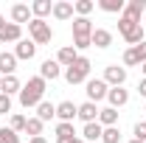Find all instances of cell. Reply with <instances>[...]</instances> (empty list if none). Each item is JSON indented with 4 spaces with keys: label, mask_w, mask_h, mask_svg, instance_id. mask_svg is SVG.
<instances>
[{
    "label": "cell",
    "mask_w": 146,
    "mask_h": 143,
    "mask_svg": "<svg viewBox=\"0 0 146 143\" xmlns=\"http://www.w3.org/2000/svg\"><path fill=\"white\" fill-rule=\"evenodd\" d=\"M141 70H143V79H146V62H143V65H141Z\"/></svg>",
    "instance_id": "38"
},
{
    "label": "cell",
    "mask_w": 146,
    "mask_h": 143,
    "mask_svg": "<svg viewBox=\"0 0 146 143\" xmlns=\"http://www.w3.org/2000/svg\"><path fill=\"white\" fill-rule=\"evenodd\" d=\"M20 34H23V28L17 23H3L0 25V42H20Z\"/></svg>",
    "instance_id": "10"
},
{
    "label": "cell",
    "mask_w": 146,
    "mask_h": 143,
    "mask_svg": "<svg viewBox=\"0 0 146 143\" xmlns=\"http://www.w3.org/2000/svg\"><path fill=\"white\" fill-rule=\"evenodd\" d=\"M0 143H20V135L11 129V126H9V129L3 126V129H0Z\"/></svg>",
    "instance_id": "31"
},
{
    "label": "cell",
    "mask_w": 146,
    "mask_h": 143,
    "mask_svg": "<svg viewBox=\"0 0 146 143\" xmlns=\"http://www.w3.org/2000/svg\"><path fill=\"white\" fill-rule=\"evenodd\" d=\"M68 138H76L73 124H59L56 126V140H68Z\"/></svg>",
    "instance_id": "29"
},
{
    "label": "cell",
    "mask_w": 146,
    "mask_h": 143,
    "mask_svg": "<svg viewBox=\"0 0 146 143\" xmlns=\"http://www.w3.org/2000/svg\"><path fill=\"white\" fill-rule=\"evenodd\" d=\"M96 48H110L112 45V34L107 28H93V39H90Z\"/></svg>",
    "instance_id": "16"
},
{
    "label": "cell",
    "mask_w": 146,
    "mask_h": 143,
    "mask_svg": "<svg viewBox=\"0 0 146 143\" xmlns=\"http://www.w3.org/2000/svg\"><path fill=\"white\" fill-rule=\"evenodd\" d=\"M101 140H104V143H118V140H121V132H118V126H107V129L101 132Z\"/></svg>",
    "instance_id": "30"
},
{
    "label": "cell",
    "mask_w": 146,
    "mask_h": 143,
    "mask_svg": "<svg viewBox=\"0 0 146 143\" xmlns=\"http://www.w3.org/2000/svg\"><path fill=\"white\" fill-rule=\"evenodd\" d=\"M73 11H76L79 17H87L93 11V0H76V3H73Z\"/></svg>",
    "instance_id": "28"
},
{
    "label": "cell",
    "mask_w": 146,
    "mask_h": 143,
    "mask_svg": "<svg viewBox=\"0 0 146 143\" xmlns=\"http://www.w3.org/2000/svg\"><path fill=\"white\" fill-rule=\"evenodd\" d=\"M135 140H146V121L135 124Z\"/></svg>",
    "instance_id": "34"
},
{
    "label": "cell",
    "mask_w": 146,
    "mask_h": 143,
    "mask_svg": "<svg viewBox=\"0 0 146 143\" xmlns=\"http://www.w3.org/2000/svg\"><path fill=\"white\" fill-rule=\"evenodd\" d=\"M118 31H121V36L127 39L129 45H141V42H143V28H141L138 20L121 17V20H118Z\"/></svg>",
    "instance_id": "3"
},
{
    "label": "cell",
    "mask_w": 146,
    "mask_h": 143,
    "mask_svg": "<svg viewBox=\"0 0 146 143\" xmlns=\"http://www.w3.org/2000/svg\"><path fill=\"white\" fill-rule=\"evenodd\" d=\"M34 54H36V45L31 39H20L17 42V51H14L17 59H34Z\"/></svg>",
    "instance_id": "17"
},
{
    "label": "cell",
    "mask_w": 146,
    "mask_h": 143,
    "mask_svg": "<svg viewBox=\"0 0 146 143\" xmlns=\"http://www.w3.org/2000/svg\"><path fill=\"white\" fill-rule=\"evenodd\" d=\"M28 143H48V140H45V138L39 135V138H31V140H28Z\"/></svg>",
    "instance_id": "37"
},
{
    "label": "cell",
    "mask_w": 146,
    "mask_h": 143,
    "mask_svg": "<svg viewBox=\"0 0 146 143\" xmlns=\"http://www.w3.org/2000/svg\"><path fill=\"white\" fill-rule=\"evenodd\" d=\"M101 132H104V126L98 124V121H93V124H84V140H101Z\"/></svg>",
    "instance_id": "24"
},
{
    "label": "cell",
    "mask_w": 146,
    "mask_h": 143,
    "mask_svg": "<svg viewBox=\"0 0 146 143\" xmlns=\"http://www.w3.org/2000/svg\"><path fill=\"white\" fill-rule=\"evenodd\" d=\"M138 93H141V95H143V98H146V79H143V81H141V84H138Z\"/></svg>",
    "instance_id": "36"
},
{
    "label": "cell",
    "mask_w": 146,
    "mask_h": 143,
    "mask_svg": "<svg viewBox=\"0 0 146 143\" xmlns=\"http://www.w3.org/2000/svg\"><path fill=\"white\" fill-rule=\"evenodd\" d=\"M6 112H11V95L0 93V115H6Z\"/></svg>",
    "instance_id": "33"
},
{
    "label": "cell",
    "mask_w": 146,
    "mask_h": 143,
    "mask_svg": "<svg viewBox=\"0 0 146 143\" xmlns=\"http://www.w3.org/2000/svg\"><path fill=\"white\" fill-rule=\"evenodd\" d=\"M0 81H3V76H0Z\"/></svg>",
    "instance_id": "41"
},
{
    "label": "cell",
    "mask_w": 146,
    "mask_h": 143,
    "mask_svg": "<svg viewBox=\"0 0 146 143\" xmlns=\"http://www.w3.org/2000/svg\"><path fill=\"white\" fill-rule=\"evenodd\" d=\"M20 79L17 76H6L3 81H0V93H6V95H11V93H20Z\"/></svg>",
    "instance_id": "25"
},
{
    "label": "cell",
    "mask_w": 146,
    "mask_h": 143,
    "mask_svg": "<svg viewBox=\"0 0 146 143\" xmlns=\"http://www.w3.org/2000/svg\"><path fill=\"white\" fill-rule=\"evenodd\" d=\"M107 81H104V79H90V81H87V98H90L93 104H96V101H101V98H107Z\"/></svg>",
    "instance_id": "6"
},
{
    "label": "cell",
    "mask_w": 146,
    "mask_h": 143,
    "mask_svg": "<svg viewBox=\"0 0 146 143\" xmlns=\"http://www.w3.org/2000/svg\"><path fill=\"white\" fill-rule=\"evenodd\" d=\"M76 59H79L76 48H73V45H65V48L59 51V59H56V62H59V65H65V68H70V65L76 62Z\"/></svg>",
    "instance_id": "22"
},
{
    "label": "cell",
    "mask_w": 146,
    "mask_h": 143,
    "mask_svg": "<svg viewBox=\"0 0 146 143\" xmlns=\"http://www.w3.org/2000/svg\"><path fill=\"white\" fill-rule=\"evenodd\" d=\"M25 121L28 118H23V115H11V129L14 132H25Z\"/></svg>",
    "instance_id": "32"
},
{
    "label": "cell",
    "mask_w": 146,
    "mask_h": 143,
    "mask_svg": "<svg viewBox=\"0 0 146 143\" xmlns=\"http://www.w3.org/2000/svg\"><path fill=\"white\" fill-rule=\"evenodd\" d=\"M17 70V56L14 54H0V76L6 79V76H14Z\"/></svg>",
    "instance_id": "13"
},
{
    "label": "cell",
    "mask_w": 146,
    "mask_h": 143,
    "mask_svg": "<svg viewBox=\"0 0 146 143\" xmlns=\"http://www.w3.org/2000/svg\"><path fill=\"white\" fill-rule=\"evenodd\" d=\"M146 11V3L143 0H129L127 6H124V11H121V17H129V20H138L141 23V14Z\"/></svg>",
    "instance_id": "11"
},
{
    "label": "cell",
    "mask_w": 146,
    "mask_h": 143,
    "mask_svg": "<svg viewBox=\"0 0 146 143\" xmlns=\"http://www.w3.org/2000/svg\"><path fill=\"white\" fill-rule=\"evenodd\" d=\"M36 118L45 124V121H51V118H56V107L51 104V101H42L39 107H36Z\"/></svg>",
    "instance_id": "23"
},
{
    "label": "cell",
    "mask_w": 146,
    "mask_h": 143,
    "mask_svg": "<svg viewBox=\"0 0 146 143\" xmlns=\"http://www.w3.org/2000/svg\"><path fill=\"white\" fill-rule=\"evenodd\" d=\"M42 95H45V79H39V76H34V79H28V84L20 90V104L28 109V107H39L42 104Z\"/></svg>",
    "instance_id": "1"
},
{
    "label": "cell",
    "mask_w": 146,
    "mask_h": 143,
    "mask_svg": "<svg viewBox=\"0 0 146 143\" xmlns=\"http://www.w3.org/2000/svg\"><path fill=\"white\" fill-rule=\"evenodd\" d=\"M129 143H146V140H129Z\"/></svg>",
    "instance_id": "39"
},
{
    "label": "cell",
    "mask_w": 146,
    "mask_h": 143,
    "mask_svg": "<svg viewBox=\"0 0 146 143\" xmlns=\"http://www.w3.org/2000/svg\"><path fill=\"white\" fill-rule=\"evenodd\" d=\"M93 23L87 17H76L73 20V48L76 51H84V48H90L93 42Z\"/></svg>",
    "instance_id": "2"
},
{
    "label": "cell",
    "mask_w": 146,
    "mask_h": 143,
    "mask_svg": "<svg viewBox=\"0 0 146 143\" xmlns=\"http://www.w3.org/2000/svg\"><path fill=\"white\" fill-rule=\"evenodd\" d=\"M143 112H146V107H143Z\"/></svg>",
    "instance_id": "42"
},
{
    "label": "cell",
    "mask_w": 146,
    "mask_h": 143,
    "mask_svg": "<svg viewBox=\"0 0 146 143\" xmlns=\"http://www.w3.org/2000/svg\"><path fill=\"white\" fill-rule=\"evenodd\" d=\"M115 121H118V109H112V107H107V109H98V124L104 126H115Z\"/></svg>",
    "instance_id": "21"
},
{
    "label": "cell",
    "mask_w": 146,
    "mask_h": 143,
    "mask_svg": "<svg viewBox=\"0 0 146 143\" xmlns=\"http://www.w3.org/2000/svg\"><path fill=\"white\" fill-rule=\"evenodd\" d=\"M51 11H54L51 0H34V3H31V14H34L36 20H42L45 14H51Z\"/></svg>",
    "instance_id": "20"
},
{
    "label": "cell",
    "mask_w": 146,
    "mask_h": 143,
    "mask_svg": "<svg viewBox=\"0 0 146 143\" xmlns=\"http://www.w3.org/2000/svg\"><path fill=\"white\" fill-rule=\"evenodd\" d=\"M56 143H84V138H68V140H56Z\"/></svg>",
    "instance_id": "35"
},
{
    "label": "cell",
    "mask_w": 146,
    "mask_h": 143,
    "mask_svg": "<svg viewBox=\"0 0 146 143\" xmlns=\"http://www.w3.org/2000/svg\"><path fill=\"white\" fill-rule=\"evenodd\" d=\"M84 124H93V121H98V107L93 104V101H84V104H79V112H76Z\"/></svg>",
    "instance_id": "12"
},
{
    "label": "cell",
    "mask_w": 146,
    "mask_h": 143,
    "mask_svg": "<svg viewBox=\"0 0 146 143\" xmlns=\"http://www.w3.org/2000/svg\"><path fill=\"white\" fill-rule=\"evenodd\" d=\"M143 62H146V42L132 45L127 54H124V65H143Z\"/></svg>",
    "instance_id": "8"
},
{
    "label": "cell",
    "mask_w": 146,
    "mask_h": 143,
    "mask_svg": "<svg viewBox=\"0 0 146 143\" xmlns=\"http://www.w3.org/2000/svg\"><path fill=\"white\" fill-rule=\"evenodd\" d=\"M11 20H14V23H31V9H28V6H25V3H17V6H14V9H11Z\"/></svg>",
    "instance_id": "18"
},
{
    "label": "cell",
    "mask_w": 146,
    "mask_h": 143,
    "mask_svg": "<svg viewBox=\"0 0 146 143\" xmlns=\"http://www.w3.org/2000/svg\"><path fill=\"white\" fill-rule=\"evenodd\" d=\"M3 23H6V20H3V17H0V25H3Z\"/></svg>",
    "instance_id": "40"
},
{
    "label": "cell",
    "mask_w": 146,
    "mask_h": 143,
    "mask_svg": "<svg viewBox=\"0 0 146 143\" xmlns=\"http://www.w3.org/2000/svg\"><path fill=\"white\" fill-rule=\"evenodd\" d=\"M28 34H31V42H34V45H48V42L54 39L51 25H48L45 20H36V17L28 23Z\"/></svg>",
    "instance_id": "5"
},
{
    "label": "cell",
    "mask_w": 146,
    "mask_h": 143,
    "mask_svg": "<svg viewBox=\"0 0 146 143\" xmlns=\"http://www.w3.org/2000/svg\"><path fill=\"white\" fill-rule=\"evenodd\" d=\"M104 81H107V84H112V87H121V84L127 81V68L110 65L107 70H104Z\"/></svg>",
    "instance_id": "7"
},
{
    "label": "cell",
    "mask_w": 146,
    "mask_h": 143,
    "mask_svg": "<svg viewBox=\"0 0 146 143\" xmlns=\"http://www.w3.org/2000/svg\"><path fill=\"white\" fill-rule=\"evenodd\" d=\"M25 135L39 138V135H42V121H39V118H28V121H25Z\"/></svg>",
    "instance_id": "27"
},
{
    "label": "cell",
    "mask_w": 146,
    "mask_h": 143,
    "mask_svg": "<svg viewBox=\"0 0 146 143\" xmlns=\"http://www.w3.org/2000/svg\"><path fill=\"white\" fill-rule=\"evenodd\" d=\"M59 73H62L59 62H54V59H45V62H42V68H39V79H45V81L51 79V81H54Z\"/></svg>",
    "instance_id": "15"
},
{
    "label": "cell",
    "mask_w": 146,
    "mask_h": 143,
    "mask_svg": "<svg viewBox=\"0 0 146 143\" xmlns=\"http://www.w3.org/2000/svg\"><path fill=\"white\" fill-rule=\"evenodd\" d=\"M56 20H70L73 17V3L62 0V3H54V11H51Z\"/></svg>",
    "instance_id": "19"
},
{
    "label": "cell",
    "mask_w": 146,
    "mask_h": 143,
    "mask_svg": "<svg viewBox=\"0 0 146 143\" xmlns=\"http://www.w3.org/2000/svg\"><path fill=\"white\" fill-rule=\"evenodd\" d=\"M76 112H79V107H76L73 101H62V104H56V118H59L62 124H73Z\"/></svg>",
    "instance_id": "9"
},
{
    "label": "cell",
    "mask_w": 146,
    "mask_h": 143,
    "mask_svg": "<svg viewBox=\"0 0 146 143\" xmlns=\"http://www.w3.org/2000/svg\"><path fill=\"white\" fill-rule=\"evenodd\" d=\"M87 76H90V59H87V56H79L70 68L65 70V79H68L70 84H82V81H87Z\"/></svg>",
    "instance_id": "4"
},
{
    "label": "cell",
    "mask_w": 146,
    "mask_h": 143,
    "mask_svg": "<svg viewBox=\"0 0 146 143\" xmlns=\"http://www.w3.org/2000/svg\"><path fill=\"white\" fill-rule=\"evenodd\" d=\"M98 6H101L104 11H110V14H121L127 3H124V0H98Z\"/></svg>",
    "instance_id": "26"
},
{
    "label": "cell",
    "mask_w": 146,
    "mask_h": 143,
    "mask_svg": "<svg viewBox=\"0 0 146 143\" xmlns=\"http://www.w3.org/2000/svg\"><path fill=\"white\" fill-rule=\"evenodd\" d=\"M107 98H110V107L118 109V107H124V104L129 101V93H127L124 87H112V90L107 93Z\"/></svg>",
    "instance_id": "14"
}]
</instances>
